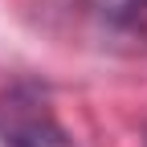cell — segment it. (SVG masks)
Returning a JSON list of instances; mask_svg holds the SVG:
<instances>
[{
  "mask_svg": "<svg viewBox=\"0 0 147 147\" xmlns=\"http://www.w3.org/2000/svg\"><path fill=\"white\" fill-rule=\"evenodd\" d=\"M131 4H143V0H131Z\"/></svg>",
  "mask_w": 147,
  "mask_h": 147,
  "instance_id": "7a4b0ae2",
  "label": "cell"
},
{
  "mask_svg": "<svg viewBox=\"0 0 147 147\" xmlns=\"http://www.w3.org/2000/svg\"><path fill=\"white\" fill-rule=\"evenodd\" d=\"M0 135L4 147H78L53 119L49 102L29 86H16L0 98Z\"/></svg>",
  "mask_w": 147,
  "mask_h": 147,
  "instance_id": "6da1fadb",
  "label": "cell"
}]
</instances>
